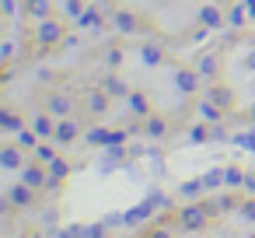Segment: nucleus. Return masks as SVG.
I'll use <instances>...</instances> for the list:
<instances>
[{"label": "nucleus", "instance_id": "obj_1", "mask_svg": "<svg viewBox=\"0 0 255 238\" xmlns=\"http://www.w3.org/2000/svg\"><path fill=\"white\" fill-rule=\"evenodd\" d=\"M175 88H178L182 95H196V91H199V70L178 67V70H175Z\"/></svg>", "mask_w": 255, "mask_h": 238}, {"label": "nucleus", "instance_id": "obj_2", "mask_svg": "<svg viewBox=\"0 0 255 238\" xmlns=\"http://www.w3.org/2000/svg\"><path fill=\"white\" fill-rule=\"evenodd\" d=\"M32 200H35V189H32L28 182H18V186H11V193H7V203H14V207H32Z\"/></svg>", "mask_w": 255, "mask_h": 238}, {"label": "nucleus", "instance_id": "obj_3", "mask_svg": "<svg viewBox=\"0 0 255 238\" xmlns=\"http://www.w3.org/2000/svg\"><path fill=\"white\" fill-rule=\"evenodd\" d=\"M206 207H185L182 210V228L185 231H196V228H203V221H206Z\"/></svg>", "mask_w": 255, "mask_h": 238}, {"label": "nucleus", "instance_id": "obj_4", "mask_svg": "<svg viewBox=\"0 0 255 238\" xmlns=\"http://www.w3.org/2000/svg\"><path fill=\"white\" fill-rule=\"evenodd\" d=\"M0 168H7V172H21L25 168V158L18 147H4L0 151Z\"/></svg>", "mask_w": 255, "mask_h": 238}, {"label": "nucleus", "instance_id": "obj_5", "mask_svg": "<svg viewBox=\"0 0 255 238\" xmlns=\"http://www.w3.org/2000/svg\"><path fill=\"white\" fill-rule=\"evenodd\" d=\"M60 39H63V28H60L56 21H42V25H39V42H42V46H56Z\"/></svg>", "mask_w": 255, "mask_h": 238}, {"label": "nucleus", "instance_id": "obj_6", "mask_svg": "<svg viewBox=\"0 0 255 238\" xmlns=\"http://www.w3.org/2000/svg\"><path fill=\"white\" fill-rule=\"evenodd\" d=\"M154 210H157V207H154V200L147 196L143 203H136L133 210H126V224H140V221H147V217H150Z\"/></svg>", "mask_w": 255, "mask_h": 238}, {"label": "nucleus", "instance_id": "obj_7", "mask_svg": "<svg viewBox=\"0 0 255 238\" xmlns=\"http://www.w3.org/2000/svg\"><path fill=\"white\" fill-rule=\"evenodd\" d=\"M21 182H28L32 189H39V186H46V172L39 165H25L21 168Z\"/></svg>", "mask_w": 255, "mask_h": 238}, {"label": "nucleus", "instance_id": "obj_8", "mask_svg": "<svg viewBox=\"0 0 255 238\" xmlns=\"http://www.w3.org/2000/svg\"><path fill=\"white\" fill-rule=\"evenodd\" d=\"M112 21H116V28H119V32H126V35H133V32H136V18H133L129 11H116V14H112Z\"/></svg>", "mask_w": 255, "mask_h": 238}, {"label": "nucleus", "instance_id": "obj_9", "mask_svg": "<svg viewBox=\"0 0 255 238\" xmlns=\"http://www.w3.org/2000/svg\"><path fill=\"white\" fill-rule=\"evenodd\" d=\"M25 11H28L32 18L46 21V14H49V0H25Z\"/></svg>", "mask_w": 255, "mask_h": 238}, {"label": "nucleus", "instance_id": "obj_10", "mask_svg": "<svg viewBox=\"0 0 255 238\" xmlns=\"http://www.w3.org/2000/svg\"><path fill=\"white\" fill-rule=\"evenodd\" d=\"M0 126H4L7 133H21V130H25V126H21V119H18L11 109H4V112H0Z\"/></svg>", "mask_w": 255, "mask_h": 238}, {"label": "nucleus", "instance_id": "obj_11", "mask_svg": "<svg viewBox=\"0 0 255 238\" xmlns=\"http://www.w3.org/2000/svg\"><path fill=\"white\" fill-rule=\"evenodd\" d=\"M199 21H203L206 28H220V25H224V18H220L217 7H203V11H199Z\"/></svg>", "mask_w": 255, "mask_h": 238}, {"label": "nucleus", "instance_id": "obj_12", "mask_svg": "<svg viewBox=\"0 0 255 238\" xmlns=\"http://www.w3.org/2000/svg\"><path fill=\"white\" fill-rule=\"evenodd\" d=\"M49 112L67 116V112H70V98H67V95H60V91H56V95H49Z\"/></svg>", "mask_w": 255, "mask_h": 238}, {"label": "nucleus", "instance_id": "obj_13", "mask_svg": "<svg viewBox=\"0 0 255 238\" xmlns=\"http://www.w3.org/2000/svg\"><path fill=\"white\" fill-rule=\"evenodd\" d=\"M74 137H77V126H74L70 119H63V123H56V140H60V144H70Z\"/></svg>", "mask_w": 255, "mask_h": 238}, {"label": "nucleus", "instance_id": "obj_14", "mask_svg": "<svg viewBox=\"0 0 255 238\" xmlns=\"http://www.w3.org/2000/svg\"><path fill=\"white\" fill-rule=\"evenodd\" d=\"M140 60H143V67H157L161 63V49L157 46H140Z\"/></svg>", "mask_w": 255, "mask_h": 238}, {"label": "nucleus", "instance_id": "obj_15", "mask_svg": "<svg viewBox=\"0 0 255 238\" xmlns=\"http://www.w3.org/2000/svg\"><path fill=\"white\" fill-rule=\"evenodd\" d=\"M32 123H35L32 130H35L39 137H53V133H56V126H53V119H49V116H35Z\"/></svg>", "mask_w": 255, "mask_h": 238}, {"label": "nucleus", "instance_id": "obj_16", "mask_svg": "<svg viewBox=\"0 0 255 238\" xmlns=\"http://www.w3.org/2000/svg\"><path fill=\"white\" fill-rule=\"evenodd\" d=\"M210 102L220 105V109H227L231 105V88H210Z\"/></svg>", "mask_w": 255, "mask_h": 238}, {"label": "nucleus", "instance_id": "obj_17", "mask_svg": "<svg viewBox=\"0 0 255 238\" xmlns=\"http://www.w3.org/2000/svg\"><path fill=\"white\" fill-rule=\"evenodd\" d=\"M109 98H112L109 91H91V98H88V105H91L95 112H105V109H109Z\"/></svg>", "mask_w": 255, "mask_h": 238}, {"label": "nucleus", "instance_id": "obj_18", "mask_svg": "<svg viewBox=\"0 0 255 238\" xmlns=\"http://www.w3.org/2000/svg\"><path fill=\"white\" fill-rule=\"evenodd\" d=\"M196 70H199V77H213L217 74V56H203L196 63Z\"/></svg>", "mask_w": 255, "mask_h": 238}, {"label": "nucleus", "instance_id": "obj_19", "mask_svg": "<svg viewBox=\"0 0 255 238\" xmlns=\"http://www.w3.org/2000/svg\"><path fill=\"white\" fill-rule=\"evenodd\" d=\"M105 91H109L112 98H123V95H129V91H126V84H123L119 77H109V81H105Z\"/></svg>", "mask_w": 255, "mask_h": 238}, {"label": "nucleus", "instance_id": "obj_20", "mask_svg": "<svg viewBox=\"0 0 255 238\" xmlns=\"http://www.w3.org/2000/svg\"><path fill=\"white\" fill-rule=\"evenodd\" d=\"M49 172H53L56 179H67V175H70V165H67L63 158H53V161H49Z\"/></svg>", "mask_w": 255, "mask_h": 238}, {"label": "nucleus", "instance_id": "obj_21", "mask_svg": "<svg viewBox=\"0 0 255 238\" xmlns=\"http://www.w3.org/2000/svg\"><path fill=\"white\" fill-rule=\"evenodd\" d=\"M220 182H224V168H213V172L203 175V186H206V189H217Z\"/></svg>", "mask_w": 255, "mask_h": 238}, {"label": "nucleus", "instance_id": "obj_22", "mask_svg": "<svg viewBox=\"0 0 255 238\" xmlns=\"http://www.w3.org/2000/svg\"><path fill=\"white\" fill-rule=\"evenodd\" d=\"M231 207H234V200H231V196H220V200H213L206 210H210V214H224V210H231Z\"/></svg>", "mask_w": 255, "mask_h": 238}, {"label": "nucleus", "instance_id": "obj_23", "mask_svg": "<svg viewBox=\"0 0 255 238\" xmlns=\"http://www.w3.org/2000/svg\"><path fill=\"white\" fill-rule=\"evenodd\" d=\"M206 137H210V130H206V123H199V126H192V130H189V140H192V144H203Z\"/></svg>", "mask_w": 255, "mask_h": 238}, {"label": "nucleus", "instance_id": "obj_24", "mask_svg": "<svg viewBox=\"0 0 255 238\" xmlns=\"http://www.w3.org/2000/svg\"><path fill=\"white\" fill-rule=\"evenodd\" d=\"M241 182H245V175L238 168H224V186H241Z\"/></svg>", "mask_w": 255, "mask_h": 238}, {"label": "nucleus", "instance_id": "obj_25", "mask_svg": "<svg viewBox=\"0 0 255 238\" xmlns=\"http://www.w3.org/2000/svg\"><path fill=\"white\" fill-rule=\"evenodd\" d=\"M129 109H133V112H140V116H143V112H147V98H143V95H140V91H136V95H129Z\"/></svg>", "mask_w": 255, "mask_h": 238}, {"label": "nucleus", "instance_id": "obj_26", "mask_svg": "<svg viewBox=\"0 0 255 238\" xmlns=\"http://www.w3.org/2000/svg\"><path fill=\"white\" fill-rule=\"evenodd\" d=\"M199 112H203L210 123H217V119H220V112H217V105H213V102H199Z\"/></svg>", "mask_w": 255, "mask_h": 238}, {"label": "nucleus", "instance_id": "obj_27", "mask_svg": "<svg viewBox=\"0 0 255 238\" xmlns=\"http://www.w3.org/2000/svg\"><path fill=\"white\" fill-rule=\"evenodd\" d=\"M35 140H39L35 130H21V133H18V144H21V147H35Z\"/></svg>", "mask_w": 255, "mask_h": 238}, {"label": "nucleus", "instance_id": "obj_28", "mask_svg": "<svg viewBox=\"0 0 255 238\" xmlns=\"http://www.w3.org/2000/svg\"><path fill=\"white\" fill-rule=\"evenodd\" d=\"M203 189H206L203 179H196V182H185V186H182V196H199Z\"/></svg>", "mask_w": 255, "mask_h": 238}, {"label": "nucleus", "instance_id": "obj_29", "mask_svg": "<svg viewBox=\"0 0 255 238\" xmlns=\"http://www.w3.org/2000/svg\"><path fill=\"white\" fill-rule=\"evenodd\" d=\"M81 238H105V224H95V228H84Z\"/></svg>", "mask_w": 255, "mask_h": 238}, {"label": "nucleus", "instance_id": "obj_30", "mask_svg": "<svg viewBox=\"0 0 255 238\" xmlns=\"http://www.w3.org/2000/svg\"><path fill=\"white\" fill-rule=\"evenodd\" d=\"M77 21H81L84 28H98V14H95V11H88V14H81Z\"/></svg>", "mask_w": 255, "mask_h": 238}, {"label": "nucleus", "instance_id": "obj_31", "mask_svg": "<svg viewBox=\"0 0 255 238\" xmlns=\"http://www.w3.org/2000/svg\"><path fill=\"white\" fill-rule=\"evenodd\" d=\"M147 133H150V137H161V133H164V119H150V123H147Z\"/></svg>", "mask_w": 255, "mask_h": 238}, {"label": "nucleus", "instance_id": "obj_32", "mask_svg": "<svg viewBox=\"0 0 255 238\" xmlns=\"http://www.w3.org/2000/svg\"><path fill=\"white\" fill-rule=\"evenodd\" d=\"M238 144H241V147H248V151L255 154V130H252V133H241V137H238Z\"/></svg>", "mask_w": 255, "mask_h": 238}, {"label": "nucleus", "instance_id": "obj_33", "mask_svg": "<svg viewBox=\"0 0 255 238\" xmlns=\"http://www.w3.org/2000/svg\"><path fill=\"white\" fill-rule=\"evenodd\" d=\"M241 217H245L248 224H255V200H248V203L241 207Z\"/></svg>", "mask_w": 255, "mask_h": 238}, {"label": "nucleus", "instance_id": "obj_34", "mask_svg": "<svg viewBox=\"0 0 255 238\" xmlns=\"http://www.w3.org/2000/svg\"><path fill=\"white\" fill-rule=\"evenodd\" d=\"M35 154H39V161H53V158H56V151H53V147H46V144H42V147H35Z\"/></svg>", "mask_w": 255, "mask_h": 238}, {"label": "nucleus", "instance_id": "obj_35", "mask_svg": "<svg viewBox=\"0 0 255 238\" xmlns=\"http://www.w3.org/2000/svg\"><path fill=\"white\" fill-rule=\"evenodd\" d=\"M210 140H227V130L213 123V126H210Z\"/></svg>", "mask_w": 255, "mask_h": 238}, {"label": "nucleus", "instance_id": "obj_36", "mask_svg": "<svg viewBox=\"0 0 255 238\" xmlns=\"http://www.w3.org/2000/svg\"><path fill=\"white\" fill-rule=\"evenodd\" d=\"M67 14L70 18H81V0H67Z\"/></svg>", "mask_w": 255, "mask_h": 238}, {"label": "nucleus", "instance_id": "obj_37", "mask_svg": "<svg viewBox=\"0 0 255 238\" xmlns=\"http://www.w3.org/2000/svg\"><path fill=\"white\" fill-rule=\"evenodd\" d=\"M241 21H245V7H234V11H231V25H234V28H238V25H241Z\"/></svg>", "mask_w": 255, "mask_h": 238}, {"label": "nucleus", "instance_id": "obj_38", "mask_svg": "<svg viewBox=\"0 0 255 238\" xmlns=\"http://www.w3.org/2000/svg\"><path fill=\"white\" fill-rule=\"evenodd\" d=\"M105 60H109V67H119V63H123V53H119V49H112Z\"/></svg>", "mask_w": 255, "mask_h": 238}, {"label": "nucleus", "instance_id": "obj_39", "mask_svg": "<svg viewBox=\"0 0 255 238\" xmlns=\"http://www.w3.org/2000/svg\"><path fill=\"white\" fill-rule=\"evenodd\" d=\"M241 67H245V70H255V49H252V53H245V60H241Z\"/></svg>", "mask_w": 255, "mask_h": 238}, {"label": "nucleus", "instance_id": "obj_40", "mask_svg": "<svg viewBox=\"0 0 255 238\" xmlns=\"http://www.w3.org/2000/svg\"><path fill=\"white\" fill-rule=\"evenodd\" d=\"M245 189H248V193H255V172H248V175H245Z\"/></svg>", "mask_w": 255, "mask_h": 238}, {"label": "nucleus", "instance_id": "obj_41", "mask_svg": "<svg viewBox=\"0 0 255 238\" xmlns=\"http://www.w3.org/2000/svg\"><path fill=\"white\" fill-rule=\"evenodd\" d=\"M4 4V14H14V0H0Z\"/></svg>", "mask_w": 255, "mask_h": 238}, {"label": "nucleus", "instance_id": "obj_42", "mask_svg": "<svg viewBox=\"0 0 255 238\" xmlns=\"http://www.w3.org/2000/svg\"><path fill=\"white\" fill-rule=\"evenodd\" d=\"M154 238H171V235H168V231L161 228V231H154Z\"/></svg>", "mask_w": 255, "mask_h": 238}, {"label": "nucleus", "instance_id": "obj_43", "mask_svg": "<svg viewBox=\"0 0 255 238\" xmlns=\"http://www.w3.org/2000/svg\"><path fill=\"white\" fill-rule=\"evenodd\" d=\"M248 119H252V126H255V102H252V109H248Z\"/></svg>", "mask_w": 255, "mask_h": 238}, {"label": "nucleus", "instance_id": "obj_44", "mask_svg": "<svg viewBox=\"0 0 255 238\" xmlns=\"http://www.w3.org/2000/svg\"><path fill=\"white\" fill-rule=\"evenodd\" d=\"M102 4H105V0H102Z\"/></svg>", "mask_w": 255, "mask_h": 238}]
</instances>
